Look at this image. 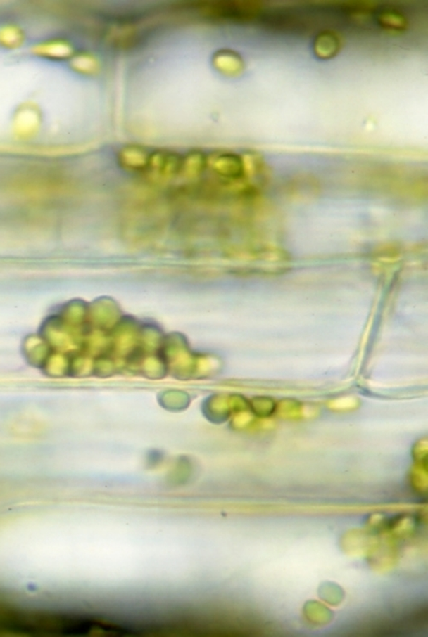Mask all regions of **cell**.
Listing matches in <instances>:
<instances>
[{
    "mask_svg": "<svg viewBox=\"0 0 428 637\" xmlns=\"http://www.w3.org/2000/svg\"><path fill=\"white\" fill-rule=\"evenodd\" d=\"M379 538L363 530H353L343 538L344 551L354 555H370L377 546Z\"/></svg>",
    "mask_w": 428,
    "mask_h": 637,
    "instance_id": "4",
    "label": "cell"
},
{
    "mask_svg": "<svg viewBox=\"0 0 428 637\" xmlns=\"http://www.w3.org/2000/svg\"><path fill=\"white\" fill-rule=\"evenodd\" d=\"M149 156L150 154L141 146L130 145L121 149L118 161L125 171L144 173L148 169Z\"/></svg>",
    "mask_w": 428,
    "mask_h": 637,
    "instance_id": "3",
    "label": "cell"
},
{
    "mask_svg": "<svg viewBox=\"0 0 428 637\" xmlns=\"http://www.w3.org/2000/svg\"><path fill=\"white\" fill-rule=\"evenodd\" d=\"M213 65L218 70L227 76H237L243 71L244 67L240 55L229 50L219 51L213 58Z\"/></svg>",
    "mask_w": 428,
    "mask_h": 637,
    "instance_id": "6",
    "label": "cell"
},
{
    "mask_svg": "<svg viewBox=\"0 0 428 637\" xmlns=\"http://www.w3.org/2000/svg\"><path fill=\"white\" fill-rule=\"evenodd\" d=\"M321 597H323L325 600H327L329 603L336 604L342 599V592L339 588L329 586L328 585V586L322 589Z\"/></svg>",
    "mask_w": 428,
    "mask_h": 637,
    "instance_id": "10",
    "label": "cell"
},
{
    "mask_svg": "<svg viewBox=\"0 0 428 637\" xmlns=\"http://www.w3.org/2000/svg\"><path fill=\"white\" fill-rule=\"evenodd\" d=\"M182 157L168 150H158L150 154L146 172L153 181H166L180 175Z\"/></svg>",
    "mask_w": 428,
    "mask_h": 637,
    "instance_id": "2",
    "label": "cell"
},
{
    "mask_svg": "<svg viewBox=\"0 0 428 637\" xmlns=\"http://www.w3.org/2000/svg\"><path fill=\"white\" fill-rule=\"evenodd\" d=\"M305 615L307 618L316 624H324L331 619V612L319 603H308L305 607Z\"/></svg>",
    "mask_w": 428,
    "mask_h": 637,
    "instance_id": "8",
    "label": "cell"
},
{
    "mask_svg": "<svg viewBox=\"0 0 428 637\" xmlns=\"http://www.w3.org/2000/svg\"><path fill=\"white\" fill-rule=\"evenodd\" d=\"M382 25L391 30H403L406 27L405 18L401 14L394 11H387L379 18Z\"/></svg>",
    "mask_w": 428,
    "mask_h": 637,
    "instance_id": "9",
    "label": "cell"
},
{
    "mask_svg": "<svg viewBox=\"0 0 428 637\" xmlns=\"http://www.w3.org/2000/svg\"><path fill=\"white\" fill-rule=\"evenodd\" d=\"M208 168V157L199 151L190 152L182 160L180 175L189 181L197 179Z\"/></svg>",
    "mask_w": 428,
    "mask_h": 637,
    "instance_id": "5",
    "label": "cell"
},
{
    "mask_svg": "<svg viewBox=\"0 0 428 637\" xmlns=\"http://www.w3.org/2000/svg\"><path fill=\"white\" fill-rule=\"evenodd\" d=\"M340 46L339 39L334 33L323 32L315 39V53L320 59H330L338 54Z\"/></svg>",
    "mask_w": 428,
    "mask_h": 637,
    "instance_id": "7",
    "label": "cell"
},
{
    "mask_svg": "<svg viewBox=\"0 0 428 637\" xmlns=\"http://www.w3.org/2000/svg\"><path fill=\"white\" fill-rule=\"evenodd\" d=\"M208 168L219 180L243 181L246 177L244 158L231 153H217L208 157Z\"/></svg>",
    "mask_w": 428,
    "mask_h": 637,
    "instance_id": "1",
    "label": "cell"
}]
</instances>
